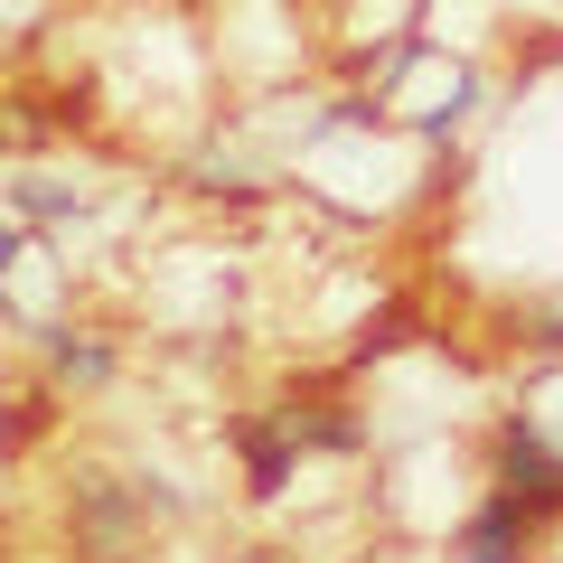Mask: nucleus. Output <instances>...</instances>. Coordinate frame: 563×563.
<instances>
[{
    "instance_id": "obj_1",
    "label": "nucleus",
    "mask_w": 563,
    "mask_h": 563,
    "mask_svg": "<svg viewBox=\"0 0 563 563\" xmlns=\"http://www.w3.org/2000/svg\"><path fill=\"white\" fill-rule=\"evenodd\" d=\"M488 488L526 498L536 517H563V442L536 413H507L498 432H488Z\"/></svg>"
},
{
    "instance_id": "obj_2",
    "label": "nucleus",
    "mask_w": 563,
    "mask_h": 563,
    "mask_svg": "<svg viewBox=\"0 0 563 563\" xmlns=\"http://www.w3.org/2000/svg\"><path fill=\"white\" fill-rule=\"evenodd\" d=\"M536 536H544L536 507L507 498V488H488V498L451 526V563H536Z\"/></svg>"
},
{
    "instance_id": "obj_3",
    "label": "nucleus",
    "mask_w": 563,
    "mask_h": 563,
    "mask_svg": "<svg viewBox=\"0 0 563 563\" xmlns=\"http://www.w3.org/2000/svg\"><path fill=\"white\" fill-rule=\"evenodd\" d=\"M235 461H244V498L273 507L282 488L301 479V432H291V404L282 413H244L235 422Z\"/></svg>"
},
{
    "instance_id": "obj_4",
    "label": "nucleus",
    "mask_w": 563,
    "mask_h": 563,
    "mask_svg": "<svg viewBox=\"0 0 563 563\" xmlns=\"http://www.w3.org/2000/svg\"><path fill=\"white\" fill-rule=\"evenodd\" d=\"M38 357L57 376V395H103L113 385V339H95V329H38Z\"/></svg>"
},
{
    "instance_id": "obj_5",
    "label": "nucleus",
    "mask_w": 563,
    "mask_h": 563,
    "mask_svg": "<svg viewBox=\"0 0 563 563\" xmlns=\"http://www.w3.org/2000/svg\"><path fill=\"white\" fill-rule=\"evenodd\" d=\"M76 526H85V544H95L103 563H122V554H132V526H141V498H132V488H113V479H95L76 498Z\"/></svg>"
},
{
    "instance_id": "obj_6",
    "label": "nucleus",
    "mask_w": 563,
    "mask_h": 563,
    "mask_svg": "<svg viewBox=\"0 0 563 563\" xmlns=\"http://www.w3.org/2000/svg\"><path fill=\"white\" fill-rule=\"evenodd\" d=\"M291 432H301V451H329V461L366 451V422L347 404H291Z\"/></svg>"
},
{
    "instance_id": "obj_7",
    "label": "nucleus",
    "mask_w": 563,
    "mask_h": 563,
    "mask_svg": "<svg viewBox=\"0 0 563 563\" xmlns=\"http://www.w3.org/2000/svg\"><path fill=\"white\" fill-rule=\"evenodd\" d=\"M10 217H20V225H66V217H85V188H66V179H20V188H10Z\"/></svg>"
},
{
    "instance_id": "obj_8",
    "label": "nucleus",
    "mask_w": 563,
    "mask_h": 563,
    "mask_svg": "<svg viewBox=\"0 0 563 563\" xmlns=\"http://www.w3.org/2000/svg\"><path fill=\"white\" fill-rule=\"evenodd\" d=\"M20 254H29V225H20V217H0V282L20 273Z\"/></svg>"
},
{
    "instance_id": "obj_9",
    "label": "nucleus",
    "mask_w": 563,
    "mask_h": 563,
    "mask_svg": "<svg viewBox=\"0 0 563 563\" xmlns=\"http://www.w3.org/2000/svg\"><path fill=\"white\" fill-rule=\"evenodd\" d=\"M225 563H273V554H225Z\"/></svg>"
}]
</instances>
